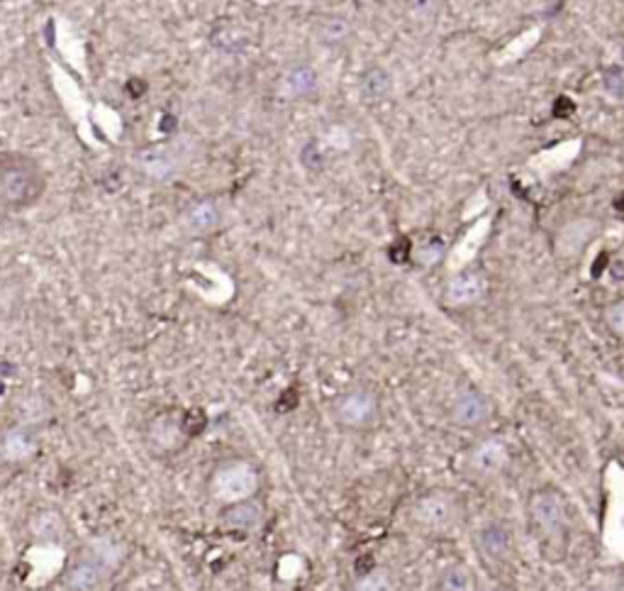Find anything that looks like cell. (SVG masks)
Segmentation results:
<instances>
[{"label": "cell", "mask_w": 624, "mask_h": 591, "mask_svg": "<svg viewBox=\"0 0 624 591\" xmlns=\"http://www.w3.org/2000/svg\"><path fill=\"white\" fill-rule=\"evenodd\" d=\"M47 188V178L37 162L27 154H0V203L22 210L37 203Z\"/></svg>", "instance_id": "6da1fadb"}, {"label": "cell", "mask_w": 624, "mask_h": 591, "mask_svg": "<svg viewBox=\"0 0 624 591\" xmlns=\"http://www.w3.org/2000/svg\"><path fill=\"white\" fill-rule=\"evenodd\" d=\"M259 472L252 462L246 460H227L217 464L207 479V493L214 503H220L222 508L234 506V503L249 501L256 499L259 492Z\"/></svg>", "instance_id": "7a4b0ae2"}, {"label": "cell", "mask_w": 624, "mask_h": 591, "mask_svg": "<svg viewBox=\"0 0 624 591\" xmlns=\"http://www.w3.org/2000/svg\"><path fill=\"white\" fill-rule=\"evenodd\" d=\"M330 415L341 430L366 433L380 421V398L369 386H351L334 396Z\"/></svg>", "instance_id": "3957f363"}, {"label": "cell", "mask_w": 624, "mask_h": 591, "mask_svg": "<svg viewBox=\"0 0 624 591\" xmlns=\"http://www.w3.org/2000/svg\"><path fill=\"white\" fill-rule=\"evenodd\" d=\"M458 518V499L456 493L448 489H432L422 493L412 506V521L417 523L422 531L444 532L454 528Z\"/></svg>", "instance_id": "277c9868"}, {"label": "cell", "mask_w": 624, "mask_h": 591, "mask_svg": "<svg viewBox=\"0 0 624 591\" xmlns=\"http://www.w3.org/2000/svg\"><path fill=\"white\" fill-rule=\"evenodd\" d=\"M493 411L495 408H493V401L488 398V394H483L476 386H461L451 398L448 418L461 430H476L493 418Z\"/></svg>", "instance_id": "5b68a950"}, {"label": "cell", "mask_w": 624, "mask_h": 591, "mask_svg": "<svg viewBox=\"0 0 624 591\" xmlns=\"http://www.w3.org/2000/svg\"><path fill=\"white\" fill-rule=\"evenodd\" d=\"M526 511L542 532H558L566 525V501L556 489H536L529 496Z\"/></svg>", "instance_id": "8992f818"}, {"label": "cell", "mask_w": 624, "mask_h": 591, "mask_svg": "<svg viewBox=\"0 0 624 591\" xmlns=\"http://www.w3.org/2000/svg\"><path fill=\"white\" fill-rule=\"evenodd\" d=\"M107 579V562L103 555H81L76 562L68 567L66 577H64V587L68 591H98L103 587V581Z\"/></svg>", "instance_id": "52a82bcc"}, {"label": "cell", "mask_w": 624, "mask_h": 591, "mask_svg": "<svg viewBox=\"0 0 624 591\" xmlns=\"http://www.w3.org/2000/svg\"><path fill=\"white\" fill-rule=\"evenodd\" d=\"M510 464V447L503 437H486L468 453V467L478 477H495Z\"/></svg>", "instance_id": "ba28073f"}, {"label": "cell", "mask_w": 624, "mask_h": 591, "mask_svg": "<svg viewBox=\"0 0 624 591\" xmlns=\"http://www.w3.org/2000/svg\"><path fill=\"white\" fill-rule=\"evenodd\" d=\"M597 230H600V223H597L595 217H575L571 223H566V225L556 232V255L564 256V259H573V256L581 255L585 247L593 242Z\"/></svg>", "instance_id": "9c48e42d"}, {"label": "cell", "mask_w": 624, "mask_h": 591, "mask_svg": "<svg viewBox=\"0 0 624 591\" xmlns=\"http://www.w3.org/2000/svg\"><path fill=\"white\" fill-rule=\"evenodd\" d=\"M486 276L476 272V269H466V272H458L456 276L448 279L447 288H444V301L448 306L464 308L476 303L486 294Z\"/></svg>", "instance_id": "30bf717a"}, {"label": "cell", "mask_w": 624, "mask_h": 591, "mask_svg": "<svg viewBox=\"0 0 624 591\" xmlns=\"http://www.w3.org/2000/svg\"><path fill=\"white\" fill-rule=\"evenodd\" d=\"M478 552L490 562H503L512 550V531L505 523H486L476 531Z\"/></svg>", "instance_id": "8fae6325"}, {"label": "cell", "mask_w": 624, "mask_h": 591, "mask_svg": "<svg viewBox=\"0 0 624 591\" xmlns=\"http://www.w3.org/2000/svg\"><path fill=\"white\" fill-rule=\"evenodd\" d=\"M149 440H152L156 450H161V453H174V450H178L181 443L185 440L181 418H176L174 414L156 415L154 421H152V425H149Z\"/></svg>", "instance_id": "7c38bea8"}, {"label": "cell", "mask_w": 624, "mask_h": 591, "mask_svg": "<svg viewBox=\"0 0 624 591\" xmlns=\"http://www.w3.org/2000/svg\"><path fill=\"white\" fill-rule=\"evenodd\" d=\"M222 516H224V523H227L230 528H234V531L252 532L261 525L263 508H261V503L256 501V499H249V501L234 503V506L222 508Z\"/></svg>", "instance_id": "4fadbf2b"}, {"label": "cell", "mask_w": 624, "mask_h": 591, "mask_svg": "<svg viewBox=\"0 0 624 591\" xmlns=\"http://www.w3.org/2000/svg\"><path fill=\"white\" fill-rule=\"evenodd\" d=\"M183 223L195 235L213 232L214 227L220 225V210H217V206H214L213 201H198V203H193V206L188 208Z\"/></svg>", "instance_id": "5bb4252c"}, {"label": "cell", "mask_w": 624, "mask_h": 591, "mask_svg": "<svg viewBox=\"0 0 624 591\" xmlns=\"http://www.w3.org/2000/svg\"><path fill=\"white\" fill-rule=\"evenodd\" d=\"M437 587L439 591H476L478 579L468 564L454 562V564H448V567L441 570Z\"/></svg>", "instance_id": "9a60e30c"}, {"label": "cell", "mask_w": 624, "mask_h": 591, "mask_svg": "<svg viewBox=\"0 0 624 591\" xmlns=\"http://www.w3.org/2000/svg\"><path fill=\"white\" fill-rule=\"evenodd\" d=\"M393 89V81H390V74L380 67H370L361 74V93L370 100L386 98Z\"/></svg>", "instance_id": "2e32d148"}, {"label": "cell", "mask_w": 624, "mask_h": 591, "mask_svg": "<svg viewBox=\"0 0 624 591\" xmlns=\"http://www.w3.org/2000/svg\"><path fill=\"white\" fill-rule=\"evenodd\" d=\"M210 42L217 50L227 51V54H237V51H242L246 47V35L239 28H234L232 22H220L210 35Z\"/></svg>", "instance_id": "e0dca14e"}, {"label": "cell", "mask_w": 624, "mask_h": 591, "mask_svg": "<svg viewBox=\"0 0 624 591\" xmlns=\"http://www.w3.org/2000/svg\"><path fill=\"white\" fill-rule=\"evenodd\" d=\"M285 83L292 91V96H310L312 91L317 89V71L312 67H295L288 74Z\"/></svg>", "instance_id": "ac0fdd59"}, {"label": "cell", "mask_w": 624, "mask_h": 591, "mask_svg": "<svg viewBox=\"0 0 624 591\" xmlns=\"http://www.w3.org/2000/svg\"><path fill=\"white\" fill-rule=\"evenodd\" d=\"M354 591H395V579L388 570H370L354 584Z\"/></svg>", "instance_id": "d6986e66"}, {"label": "cell", "mask_w": 624, "mask_h": 591, "mask_svg": "<svg viewBox=\"0 0 624 591\" xmlns=\"http://www.w3.org/2000/svg\"><path fill=\"white\" fill-rule=\"evenodd\" d=\"M320 37L322 42H327V44H339V42H344L347 37L351 35V28L349 22L341 20V18H327V20L320 22Z\"/></svg>", "instance_id": "ffe728a7"}, {"label": "cell", "mask_w": 624, "mask_h": 591, "mask_svg": "<svg viewBox=\"0 0 624 591\" xmlns=\"http://www.w3.org/2000/svg\"><path fill=\"white\" fill-rule=\"evenodd\" d=\"M142 164H144L146 174L156 178L171 177V171H174V162H171V157L164 154V152H149V154L142 159Z\"/></svg>", "instance_id": "44dd1931"}, {"label": "cell", "mask_w": 624, "mask_h": 591, "mask_svg": "<svg viewBox=\"0 0 624 591\" xmlns=\"http://www.w3.org/2000/svg\"><path fill=\"white\" fill-rule=\"evenodd\" d=\"M441 0H408V12L415 20L427 22L439 12Z\"/></svg>", "instance_id": "7402d4cb"}, {"label": "cell", "mask_w": 624, "mask_h": 591, "mask_svg": "<svg viewBox=\"0 0 624 591\" xmlns=\"http://www.w3.org/2000/svg\"><path fill=\"white\" fill-rule=\"evenodd\" d=\"M604 323L612 330L614 335L624 337V298L614 301L612 306L604 311Z\"/></svg>", "instance_id": "603a6c76"}, {"label": "cell", "mask_w": 624, "mask_h": 591, "mask_svg": "<svg viewBox=\"0 0 624 591\" xmlns=\"http://www.w3.org/2000/svg\"><path fill=\"white\" fill-rule=\"evenodd\" d=\"M5 450H8L10 460H25V457L32 454V445L20 433H12L8 435V440H5Z\"/></svg>", "instance_id": "cb8c5ba5"}, {"label": "cell", "mask_w": 624, "mask_h": 591, "mask_svg": "<svg viewBox=\"0 0 624 591\" xmlns=\"http://www.w3.org/2000/svg\"><path fill=\"white\" fill-rule=\"evenodd\" d=\"M300 162L308 171H320V169L324 167V154H322L320 147H317V142H308V145L302 147Z\"/></svg>", "instance_id": "d4e9b609"}, {"label": "cell", "mask_w": 624, "mask_h": 591, "mask_svg": "<svg viewBox=\"0 0 624 591\" xmlns=\"http://www.w3.org/2000/svg\"><path fill=\"white\" fill-rule=\"evenodd\" d=\"M441 255H444L441 242L432 240V242H427V245H422V249L417 252V262L422 266H432V264H437L439 259H441Z\"/></svg>", "instance_id": "484cf974"}, {"label": "cell", "mask_w": 624, "mask_h": 591, "mask_svg": "<svg viewBox=\"0 0 624 591\" xmlns=\"http://www.w3.org/2000/svg\"><path fill=\"white\" fill-rule=\"evenodd\" d=\"M604 89L612 93L614 98H624V76H620L617 71H610L604 74Z\"/></svg>", "instance_id": "4316f807"}, {"label": "cell", "mask_w": 624, "mask_h": 591, "mask_svg": "<svg viewBox=\"0 0 624 591\" xmlns=\"http://www.w3.org/2000/svg\"><path fill=\"white\" fill-rule=\"evenodd\" d=\"M125 93L129 98H142L146 93V81L142 79H129L125 83Z\"/></svg>", "instance_id": "83f0119b"}, {"label": "cell", "mask_w": 624, "mask_h": 591, "mask_svg": "<svg viewBox=\"0 0 624 591\" xmlns=\"http://www.w3.org/2000/svg\"><path fill=\"white\" fill-rule=\"evenodd\" d=\"M614 591H624V577L620 581H617V589H614Z\"/></svg>", "instance_id": "f1b7e54d"}]
</instances>
